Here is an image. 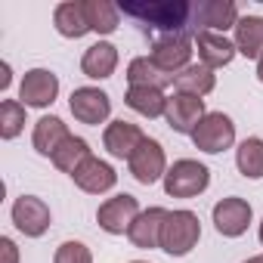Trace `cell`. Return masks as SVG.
Listing matches in <instances>:
<instances>
[{
	"instance_id": "obj_1",
	"label": "cell",
	"mask_w": 263,
	"mask_h": 263,
	"mask_svg": "<svg viewBox=\"0 0 263 263\" xmlns=\"http://www.w3.org/2000/svg\"><path fill=\"white\" fill-rule=\"evenodd\" d=\"M118 10L130 19H137L152 37L189 31L186 25L192 19V4H186V0H146V4H121Z\"/></svg>"
},
{
	"instance_id": "obj_2",
	"label": "cell",
	"mask_w": 263,
	"mask_h": 263,
	"mask_svg": "<svg viewBox=\"0 0 263 263\" xmlns=\"http://www.w3.org/2000/svg\"><path fill=\"white\" fill-rule=\"evenodd\" d=\"M201 238V220L192 211H171L161 229V251L171 257H186Z\"/></svg>"
},
{
	"instance_id": "obj_3",
	"label": "cell",
	"mask_w": 263,
	"mask_h": 263,
	"mask_svg": "<svg viewBox=\"0 0 263 263\" xmlns=\"http://www.w3.org/2000/svg\"><path fill=\"white\" fill-rule=\"evenodd\" d=\"M208 183H211V171L192 158L174 161L164 174V192L171 198H195L208 189Z\"/></svg>"
},
{
	"instance_id": "obj_4",
	"label": "cell",
	"mask_w": 263,
	"mask_h": 263,
	"mask_svg": "<svg viewBox=\"0 0 263 263\" xmlns=\"http://www.w3.org/2000/svg\"><path fill=\"white\" fill-rule=\"evenodd\" d=\"M192 37L189 31H174V34H161L152 37V62L158 68H164L167 74H180L183 68H189L192 62Z\"/></svg>"
},
{
	"instance_id": "obj_5",
	"label": "cell",
	"mask_w": 263,
	"mask_h": 263,
	"mask_svg": "<svg viewBox=\"0 0 263 263\" xmlns=\"http://www.w3.org/2000/svg\"><path fill=\"white\" fill-rule=\"evenodd\" d=\"M192 143H195V149H201L208 155H217V152L229 149L235 143V124H232V118L223 115V111H208L201 118V124L195 127Z\"/></svg>"
},
{
	"instance_id": "obj_6",
	"label": "cell",
	"mask_w": 263,
	"mask_h": 263,
	"mask_svg": "<svg viewBox=\"0 0 263 263\" xmlns=\"http://www.w3.org/2000/svg\"><path fill=\"white\" fill-rule=\"evenodd\" d=\"M140 214H143V211H140V201H137L134 195L121 192V195H111V198H105V201L99 204L96 223H99V229H105L108 235H124V232H130V226H134V220H137Z\"/></svg>"
},
{
	"instance_id": "obj_7",
	"label": "cell",
	"mask_w": 263,
	"mask_h": 263,
	"mask_svg": "<svg viewBox=\"0 0 263 263\" xmlns=\"http://www.w3.org/2000/svg\"><path fill=\"white\" fill-rule=\"evenodd\" d=\"M238 7L232 0H198L192 4V22H195V31H229L238 25Z\"/></svg>"
},
{
	"instance_id": "obj_8",
	"label": "cell",
	"mask_w": 263,
	"mask_h": 263,
	"mask_svg": "<svg viewBox=\"0 0 263 263\" xmlns=\"http://www.w3.org/2000/svg\"><path fill=\"white\" fill-rule=\"evenodd\" d=\"M127 164H130V174H134V180L143 183V186H152V183H158V180L167 174L164 149H161V143L152 140V137L143 140V146L134 152V158H130Z\"/></svg>"
},
{
	"instance_id": "obj_9",
	"label": "cell",
	"mask_w": 263,
	"mask_h": 263,
	"mask_svg": "<svg viewBox=\"0 0 263 263\" xmlns=\"http://www.w3.org/2000/svg\"><path fill=\"white\" fill-rule=\"evenodd\" d=\"M204 115H208V111H204V99H201V96H189V93H174V96H167V111H164V118H167L171 130H177V134H189V137H192Z\"/></svg>"
},
{
	"instance_id": "obj_10",
	"label": "cell",
	"mask_w": 263,
	"mask_h": 263,
	"mask_svg": "<svg viewBox=\"0 0 263 263\" xmlns=\"http://www.w3.org/2000/svg\"><path fill=\"white\" fill-rule=\"evenodd\" d=\"M59 96V78L47 68H31L25 71L22 84H19V99L22 105H31V108H47L53 105Z\"/></svg>"
},
{
	"instance_id": "obj_11",
	"label": "cell",
	"mask_w": 263,
	"mask_h": 263,
	"mask_svg": "<svg viewBox=\"0 0 263 263\" xmlns=\"http://www.w3.org/2000/svg\"><path fill=\"white\" fill-rule=\"evenodd\" d=\"M13 223H16V229L22 235L41 238L50 229V208H47V201L37 198V195L16 198V204H13Z\"/></svg>"
},
{
	"instance_id": "obj_12",
	"label": "cell",
	"mask_w": 263,
	"mask_h": 263,
	"mask_svg": "<svg viewBox=\"0 0 263 263\" xmlns=\"http://www.w3.org/2000/svg\"><path fill=\"white\" fill-rule=\"evenodd\" d=\"M71 105V115L81 121V124H102L108 115H111V99L108 93H102L99 87H78L68 99Z\"/></svg>"
},
{
	"instance_id": "obj_13",
	"label": "cell",
	"mask_w": 263,
	"mask_h": 263,
	"mask_svg": "<svg viewBox=\"0 0 263 263\" xmlns=\"http://www.w3.org/2000/svg\"><path fill=\"white\" fill-rule=\"evenodd\" d=\"M248 223H251V204L245 198L229 195V198H220L214 204V226H217L220 235L238 238V235L248 232Z\"/></svg>"
},
{
	"instance_id": "obj_14",
	"label": "cell",
	"mask_w": 263,
	"mask_h": 263,
	"mask_svg": "<svg viewBox=\"0 0 263 263\" xmlns=\"http://www.w3.org/2000/svg\"><path fill=\"white\" fill-rule=\"evenodd\" d=\"M143 140H146V134L137 127V124H130V121H111L108 127H105V134H102V143H105V149H108V155L111 158H134V152L143 146Z\"/></svg>"
},
{
	"instance_id": "obj_15",
	"label": "cell",
	"mask_w": 263,
	"mask_h": 263,
	"mask_svg": "<svg viewBox=\"0 0 263 263\" xmlns=\"http://www.w3.org/2000/svg\"><path fill=\"white\" fill-rule=\"evenodd\" d=\"M195 47H198V59L208 68H223L235 59V41H229L226 34L217 31H195Z\"/></svg>"
},
{
	"instance_id": "obj_16",
	"label": "cell",
	"mask_w": 263,
	"mask_h": 263,
	"mask_svg": "<svg viewBox=\"0 0 263 263\" xmlns=\"http://www.w3.org/2000/svg\"><path fill=\"white\" fill-rule=\"evenodd\" d=\"M167 214H171V211H164V208H149V211H143V214L134 220V226H130L127 238L134 241L137 248H143V251L161 248V229H164Z\"/></svg>"
},
{
	"instance_id": "obj_17",
	"label": "cell",
	"mask_w": 263,
	"mask_h": 263,
	"mask_svg": "<svg viewBox=\"0 0 263 263\" xmlns=\"http://www.w3.org/2000/svg\"><path fill=\"white\" fill-rule=\"evenodd\" d=\"M71 180H74L78 189H84V192H90V195H102V192L115 189L118 174H115L111 164H105V161H99V158H87V161L74 171Z\"/></svg>"
},
{
	"instance_id": "obj_18",
	"label": "cell",
	"mask_w": 263,
	"mask_h": 263,
	"mask_svg": "<svg viewBox=\"0 0 263 263\" xmlns=\"http://www.w3.org/2000/svg\"><path fill=\"white\" fill-rule=\"evenodd\" d=\"M118 68V47L108 44V41H99L93 47L84 50V59H81V71L93 81H102V78H111Z\"/></svg>"
},
{
	"instance_id": "obj_19",
	"label": "cell",
	"mask_w": 263,
	"mask_h": 263,
	"mask_svg": "<svg viewBox=\"0 0 263 263\" xmlns=\"http://www.w3.org/2000/svg\"><path fill=\"white\" fill-rule=\"evenodd\" d=\"M71 134H68V124L62 121V118H56V115H44L37 124H34V137H31V143H34V152L37 155H44V158H53V152L62 146V140H68Z\"/></svg>"
},
{
	"instance_id": "obj_20",
	"label": "cell",
	"mask_w": 263,
	"mask_h": 263,
	"mask_svg": "<svg viewBox=\"0 0 263 263\" xmlns=\"http://www.w3.org/2000/svg\"><path fill=\"white\" fill-rule=\"evenodd\" d=\"M53 25L62 37H84L90 31V22H87V10H84V0H65L53 10Z\"/></svg>"
},
{
	"instance_id": "obj_21",
	"label": "cell",
	"mask_w": 263,
	"mask_h": 263,
	"mask_svg": "<svg viewBox=\"0 0 263 263\" xmlns=\"http://www.w3.org/2000/svg\"><path fill=\"white\" fill-rule=\"evenodd\" d=\"M235 50L245 59H263V16H241L235 25Z\"/></svg>"
},
{
	"instance_id": "obj_22",
	"label": "cell",
	"mask_w": 263,
	"mask_h": 263,
	"mask_svg": "<svg viewBox=\"0 0 263 263\" xmlns=\"http://www.w3.org/2000/svg\"><path fill=\"white\" fill-rule=\"evenodd\" d=\"M177 74H167L164 68H158L152 62V56H137L134 62L127 65V81L130 87H155V90H164L167 84H174Z\"/></svg>"
},
{
	"instance_id": "obj_23",
	"label": "cell",
	"mask_w": 263,
	"mask_h": 263,
	"mask_svg": "<svg viewBox=\"0 0 263 263\" xmlns=\"http://www.w3.org/2000/svg\"><path fill=\"white\" fill-rule=\"evenodd\" d=\"M124 102L143 118H161L167 111V96L155 87H127Z\"/></svg>"
},
{
	"instance_id": "obj_24",
	"label": "cell",
	"mask_w": 263,
	"mask_h": 263,
	"mask_svg": "<svg viewBox=\"0 0 263 263\" xmlns=\"http://www.w3.org/2000/svg\"><path fill=\"white\" fill-rule=\"evenodd\" d=\"M174 87H177V93H189V96H208L214 87H217V74H214V68H208V65H189V68H183L177 78H174Z\"/></svg>"
},
{
	"instance_id": "obj_25",
	"label": "cell",
	"mask_w": 263,
	"mask_h": 263,
	"mask_svg": "<svg viewBox=\"0 0 263 263\" xmlns=\"http://www.w3.org/2000/svg\"><path fill=\"white\" fill-rule=\"evenodd\" d=\"M87 158H93V152H90V143L81 140V137L62 140V146L53 152V164H56L62 174H71V177H74V171H78Z\"/></svg>"
},
{
	"instance_id": "obj_26",
	"label": "cell",
	"mask_w": 263,
	"mask_h": 263,
	"mask_svg": "<svg viewBox=\"0 0 263 263\" xmlns=\"http://www.w3.org/2000/svg\"><path fill=\"white\" fill-rule=\"evenodd\" d=\"M84 10H87V22L90 31L96 34H111L121 25V10L108 0H84Z\"/></svg>"
},
{
	"instance_id": "obj_27",
	"label": "cell",
	"mask_w": 263,
	"mask_h": 263,
	"mask_svg": "<svg viewBox=\"0 0 263 263\" xmlns=\"http://www.w3.org/2000/svg\"><path fill=\"white\" fill-rule=\"evenodd\" d=\"M235 164H238V174L241 177L260 180L263 177V140L260 137H248L235 149Z\"/></svg>"
},
{
	"instance_id": "obj_28",
	"label": "cell",
	"mask_w": 263,
	"mask_h": 263,
	"mask_svg": "<svg viewBox=\"0 0 263 263\" xmlns=\"http://www.w3.org/2000/svg\"><path fill=\"white\" fill-rule=\"evenodd\" d=\"M25 127V105L19 99H4L0 102V137L16 140Z\"/></svg>"
},
{
	"instance_id": "obj_29",
	"label": "cell",
	"mask_w": 263,
	"mask_h": 263,
	"mask_svg": "<svg viewBox=\"0 0 263 263\" xmlns=\"http://www.w3.org/2000/svg\"><path fill=\"white\" fill-rule=\"evenodd\" d=\"M53 263H93V254L84 241H62L56 248Z\"/></svg>"
},
{
	"instance_id": "obj_30",
	"label": "cell",
	"mask_w": 263,
	"mask_h": 263,
	"mask_svg": "<svg viewBox=\"0 0 263 263\" xmlns=\"http://www.w3.org/2000/svg\"><path fill=\"white\" fill-rule=\"evenodd\" d=\"M0 263H19V248L13 238H0Z\"/></svg>"
},
{
	"instance_id": "obj_31",
	"label": "cell",
	"mask_w": 263,
	"mask_h": 263,
	"mask_svg": "<svg viewBox=\"0 0 263 263\" xmlns=\"http://www.w3.org/2000/svg\"><path fill=\"white\" fill-rule=\"evenodd\" d=\"M10 87V65L4 62V74H0V90H7Z\"/></svg>"
},
{
	"instance_id": "obj_32",
	"label": "cell",
	"mask_w": 263,
	"mask_h": 263,
	"mask_svg": "<svg viewBox=\"0 0 263 263\" xmlns=\"http://www.w3.org/2000/svg\"><path fill=\"white\" fill-rule=\"evenodd\" d=\"M257 81H260V84H263V59H260V62H257Z\"/></svg>"
},
{
	"instance_id": "obj_33",
	"label": "cell",
	"mask_w": 263,
	"mask_h": 263,
	"mask_svg": "<svg viewBox=\"0 0 263 263\" xmlns=\"http://www.w3.org/2000/svg\"><path fill=\"white\" fill-rule=\"evenodd\" d=\"M245 263H263V254H257V257H251V260H245Z\"/></svg>"
},
{
	"instance_id": "obj_34",
	"label": "cell",
	"mask_w": 263,
	"mask_h": 263,
	"mask_svg": "<svg viewBox=\"0 0 263 263\" xmlns=\"http://www.w3.org/2000/svg\"><path fill=\"white\" fill-rule=\"evenodd\" d=\"M260 245H263V223H260Z\"/></svg>"
},
{
	"instance_id": "obj_35",
	"label": "cell",
	"mask_w": 263,
	"mask_h": 263,
	"mask_svg": "<svg viewBox=\"0 0 263 263\" xmlns=\"http://www.w3.org/2000/svg\"><path fill=\"white\" fill-rule=\"evenodd\" d=\"M134 263H146V260H134Z\"/></svg>"
}]
</instances>
